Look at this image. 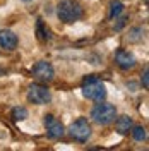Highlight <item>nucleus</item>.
Masks as SVG:
<instances>
[{
	"instance_id": "6e6552de",
	"label": "nucleus",
	"mask_w": 149,
	"mask_h": 151,
	"mask_svg": "<svg viewBox=\"0 0 149 151\" xmlns=\"http://www.w3.org/2000/svg\"><path fill=\"white\" fill-rule=\"evenodd\" d=\"M115 62H117V65L120 67V69H123V70L134 69L135 64H137V60H135L134 53L129 52V50H123V48L117 50V53H115Z\"/></svg>"
},
{
	"instance_id": "a211bd4d",
	"label": "nucleus",
	"mask_w": 149,
	"mask_h": 151,
	"mask_svg": "<svg viewBox=\"0 0 149 151\" xmlns=\"http://www.w3.org/2000/svg\"><path fill=\"white\" fill-rule=\"evenodd\" d=\"M22 2H31V0H22Z\"/></svg>"
},
{
	"instance_id": "39448f33",
	"label": "nucleus",
	"mask_w": 149,
	"mask_h": 151,
	"mask_svg": "<svg viewBox=\"0 0 149 151\" xmlns=\"http://www.w3.org/2000/svg\"><path fill=\"white\" fill-rule=\"evenodd\" d=\"M28 100L34 105H48L52 101V93L43 84H31L28 88Z\"/></svg>"
},
{
	"instance_id": "9b49d317",
	"label": "nucleus",
	"mask_w": 149,
	"mask_h": 151,
	"mask_svg": "<svg viewBox=\"0 0 149 151\" xmlns=\"http://www.w3.org/2000/svg\"><path fill=\"white\" fill-rule=\"evenodd\" d=\"M36 36H38V40H41V41H48V40L52 38L48 26L41 21V19H38L36 21Z\"/></svg>"
},
{
	"instance_id": "f03ea898",
	"label": "nucleus",
	"mask_w": 149,
	"mask_h": 151,
	"mask_svg": "<svg viewBox=\"0 0 149 151\" xmlns=\"http://www.w3.org/2000/svg\"><path fill=\"white\" fill-rule=\"evenodd\" d=\"M57 16L65 24H72L82 17V7L77 0H62L57 5Z\"/></svg>"
},
{
	"instance_id": "4468645a",
	"label": "nucleus",
	"mask_w": 149,
	"mask_h": 151,
	"mask_svg": "<svg viewBox=\"0 0 149 151\" xmlns=\"http://www.w3.org/2000/svg\"><path fill=\"white\" fill-rule=\"evenodd\" d=\"M144 38V29L142 28H134L129 31V36H127V40L129 41H132V43H135V41H140Z\"/></svg>"
},
{
	"instance_id": "423d86ee",
	"label": "nucleus",
	"mask_w": 149,
	"mask_h": 151,
	"mask_svg": "<svg viewBox=\"0 0 149 151\" xmlns=\"http://www.w3.org/2000/svg\"><path fill=\"white\" fill-rule=\"evenodd\" d=\"M31 74L36 77L38 81H43V83H50L53 77H55V70H53V65L47 62V60H39L36 62L33 69H31Z\"/></svg>"
},
{
	"instance_id": "1a4fd4ad",
	"label": "nucleus",
	"mask_w": 149,
	"mask_h": 151,
	"mask_svg": "<svg viewBox=\"0 0 149 151\" xmlns=\"http://www.w3.org/2000/svg\"><path fill=\"white\" fill-rule=\"evenodd\" d=\"M19 43V38L14 31L10 29H2L0 31V47L4 50H16Z\"/></svg>"
},
{
	"instance_id": "f257e3e1",
	"label": "nucleus",
	"mask_w": 149,
	"mask_h": 151,
	"mask_svg": "<svg viewBox=\"0 0 149 151\" xmlns=\"http://www.w3.org/2000/svg\"><path fill=\"white\" fill-rule=\"evenodd\" d=\"M82 94L87 100L103 101L106 98V86L98 76H87L82 81Z\"/></svg>"
},
{
	"instance_id": "f3484780",
	"label": "nucleus",
	"mask_w": 149,
	"mask_h": 151,
	"mask_svg": "<svg viewBox=\"0 0 149 151\" xmlns=\"http://www.w3.org/2000/svg\"><path fill=\"white\" fill-rule=\"evenodd\" d=\"M125 21H127V17H122V19H118V24L115 26V29L118 31V29H122L123 26H125Z\"/></svg>"
},
{
	"instance_id": "2eb2a0df",
	"label": "nucleus",
	"mask_w": 149,
	"mask_h": 151,
	"mask_svg": "<svg viewBox=\"0 0 149 151\" xmlns=\"http://www.w3.org/2000/svg\"><path fill=\"white\" fill-rule=\"evenodd\" d=\"M26 117H28V110H26L24 106H16V108L12 110V119L17 120V122L19 120H24Z\"/></svg>"
},
{
	"instance_id": "7ed1b4c3",
	"label": "nucleus",
	"mask_w": 149,
	"mask_h": 151,
	"mask_svg": "<svg viewBox=\"0 0 149 151\" xmlns=\"http://www.w3.org/2000/svg\"><path fill=\"white\" fill-rule=\"evenodd\" d=\"M117 117V108L112 103H105V101H98L91 108V119L100 125H108L112 124Z\"/></svg>"
},
{
	"instance_id": "dca6fc26",
	"label": "nucleus",
	"mask_w": 149,
	"mask_h": 151,
	"mask_svg": "<svg viewBox=\"0 0 149 151\" xmlns=\"http://www.w3.org/2000/svg\"><path fill=\"white\" fill-rule=\"evenodd\" d=\"M149 69L148 67H146V69H144V72H142V88H144V89H148L149 88Z\"/></svg>"
},
{
	"instance_id": "f8f14e48",
	"label": "nucleus",
	"mask_w": 149,
	"mask_h": 151,
	"mask_svg": "<svg viewBox=\"0 0 149 151\" xmlns=\"http://www.w3.org/2000/svg\"><path fill=\"white\" fill-rule=\"evenodd\" d=\"M130 134H132V137L139 142L148 139V131H146V127H142V125H132Z\"/></svg>"
},
{
	"instance_id": "0eeeda50",
	"label": "nucleus",
	"mask_w": 149,
	"mask_h": 151,
	"mask_svg": "<svg viewBox=\"0 0 149 151\" xmlns=\"http://www.w3.org/2000/svg\"><path fill=\"white\" fill-rule=\"evenodd\" d=\"M43 124H45L47 134L52 137V139H60V137L64 136V132H65L64 124L60 122L58 119H55V115H52V113H47V115H45Z\"/></svg>"
},
{
	"instance_id": "9d476101",
	"label": "nucleus",
	"mask_w": 149,
	"mask_h": 151,
	"mask_svg": "<svg viewBox=\"0 0 149 151\" xmlns=\"http://www.w3.org/2000/svg\"><path fill=\"white\" fill-rule=\"evenodd\" d=\"M132 125H134V120H132V117L129 115H120V117H115V131L118 132V134H129L132 129Z\"/></svg>"
},
{
	"instance_id": "20e7f679",
	"label": "nucleus",
	"mask_w": 149,
	"mask_h": 151,
	"mask_svg": "<svg viewBox=\"0 0 149 151\" xmlns=\"http://www.w3.org/2000/svg\"><path fill=\"white\" fill-rule=\"evenodd\" d=\"M69 134H70V137L75 139L77 142H86L91 137L93 129H91V124L87 122V119L81 117V119H77V120H74V122L70 124Z\"/></svg>"
},
{
	"instance_id": "ddd939ff",
	"label": "nucleus",
	"mask_w": 149,
	"mask_h": 151,
	"mask_svg": "<svg viewBox=\"0 0 149 151\" xmlns=\"http://www.w3.org/2000/svg\"><path fill=\"white\" fill-rule=\"evenodd\" d=\"M122 12H123V4H122L120 0H113L112 4H110V12H108V17L115 19V17H118Z\"/></svg>"
}]
</instances>
